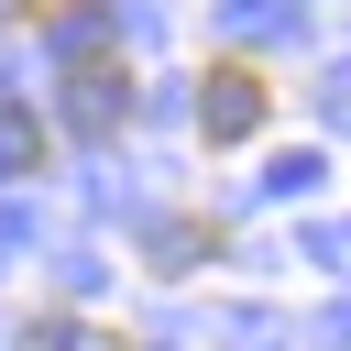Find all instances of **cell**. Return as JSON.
Wrapping results in <instances>:
<instances>
[{
  "label": "cell",
  "instance_id": "obj_3",
  "mask_svg": "<svg viewBox=\"0 0 351 351\" xmlns=\"http://www.w3.org/2000/svg\"><path fill=\"white\" fill-rule=\"evenodd\" d=\"M44 154H55V121H33L22 99H0V176H44Z\"/></svg>",
  "mask_w": 351,
  "mask_h": 351
},
{
  "label": "cell",
  "instance_id": "obj_2",
  "mask_svg": "<svg viewBox=\"0 0 351 351\" xmlns=\"http://www.w3.org/2000/svg\"><path fill=\"white\" fill-rule=\"evenodd\" d=\"M263 121H274V77H263L252 55H219V66L197 77V132H208V143H252Z\"/></svg>",
  "mask_w": 351,
  "mask_h": 351
},
{
  "label": "cell",
  "instance_id": "obj_1",
  "mask_svg": "<svg viewBox=\"0 0 351 351\" xmlns=\"http://www.w3.org/2000/svg\"><path fill=\"white\" fill-rule=\"evenodd\" d=\"M66 110H77L88 132L132 121V55H121V33H99V22L66 33Z\"/></svg>",
  "mask_w": 351,
  "mask_h": 351
},
{
  "label": "cell",
  "instance_id": "obj_5",
  "mask_svg": "<svg viewBox=\"0 0 351 351\" xmlns=\"http://www.w3.org/2000/svg\"><path fill=\"white\" fill-rule=\"evenodd\" d=\"M11 11H33V22H55V11H66V0H0V22H11Z\"/></svg>",
  "mask_w": 351,
  "mask_h": 351
},
{
  "label": "cell",
  "instance_id": "obj_4",
  "mask_svg": "<svg viewBox=\"0 0 351 351\" xmlns=\"http://www.w3.org/2000/svg\"><path fill=\"white\" fill-rule=\"evenodd\" d=\"M208 252H219V219H197V208L154 230V263H165V274H186V263H208Z\"/></svg>",
  "mask_w": 351,
  "mask_h": 351
}]
</instances>
